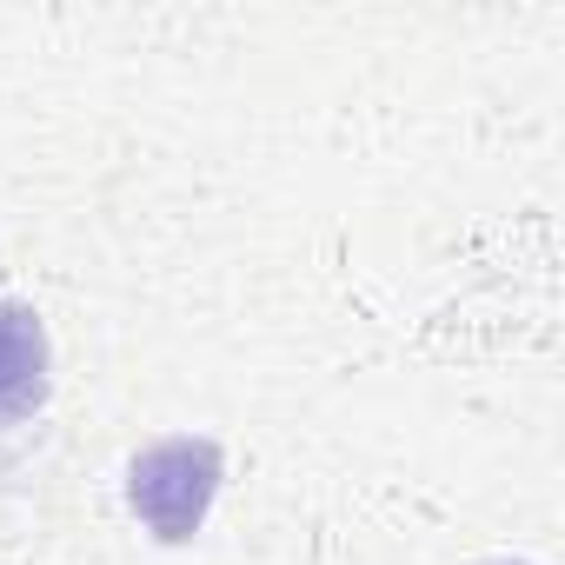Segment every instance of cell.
Returning <instances> with one entry per match:
<instances>
[{
	"label": "cell",
	"mask_w": 565,
	"mask_h": 565,
	"mask_svg": "<svg viewBox=\"0 0 565 565\" xmlns=\"http://www.w3.org/2000/svg\"><path fill=\"white\" fill-rule=\"evenodd\" d=\"M47 399V333L28 307H0V426Z\"/></svg>",
	"instance_id": "7a4b0ae2"
},
{
	"label": "cell",
	"mask_w": 565,
	"mask_h": 565,
	"mask_svg": "<svg viewBox=\"0 0 565 565\" xmlns=\"http://www.w3.org/2000/svg\"><path fill=\"white\" fill-rule=\"evenodd\" d=\"M220 492V446L213 439H167V446H147L127 472V499L134 512L153 525V539L180 545L200 532L206 505Z\"/></svg>",
	"instance_id": "6da1fadb"
}]
</instances>
